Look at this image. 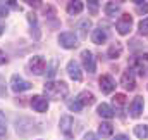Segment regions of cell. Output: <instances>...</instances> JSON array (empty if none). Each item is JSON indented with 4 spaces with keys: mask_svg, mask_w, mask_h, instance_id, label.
<instances>
[{
    "mask_svg": "<svg viewBox=\"0 0 148 140\" xmlns=\"http://www.w3.org/2000/svg\"><path fill=\"white\" fill-rule=\"evenodd\" d=\"M67 107H69L73 112H79V111L83 109V104H81L77 99H74V100H71V102H67Z\"/></svg>",
    "mask_w": 148,
    "mask_h": 140,
    "instance_id": "22",
    "label": "cell"
},
{
    "mask_svg": "<svg viewBox=\"0 0 148 140\" xmlns=\"http://www.w3.org/2000/svg\"><path fill=\"white\" fill-rule=\"evenodd\" d=\"M29 71L33 73V74H41L43 71H45V66H47V61H45V57H41V55H35V57H31L29 59Z\"/></svg>",
    "mask_w": 148,
    "mask_h": 140,
    "instance_id": "3",
    "label": "cell"
},
{
    "mask_svg": "<svg viewBox=\"0 0 148 140\" xmlns=\"http://www.w3.org/2000/svg\"><path fill=\"white\" fill-rule=\"evenodd\" d=\"M98 83H100L98 87H100V90H102L103 94H112V92L115 90V81H114V78L109 76V74H103Z\"/></svg>",
    "mask_w": 148,
    "mask_h": 140,
    "instance_id": "7",
    "label": "cell"
},
{
    "mask_svg": "<svg viewBox=\"0 0 148 140\" xmlns=\"http://www.w3.org/2000/svg\"><path fill=\"white\" fill-rule=\"evenodd\" d=\"M67 73H69V76L73 78L74 81H81V80H83L79 64H77L76 61H69V62H67Z\"/></svg>",
    "mask_w": 148,
    "mask_h": 140,
    "instance_id": "11",
    "label": "cell"
},
{
    "mask_svg": "<svg viewBox=\"0 0 148 140\" xmlns=\"http://www.w3.org/2000/svg\"><path fill=\"white\" fill-rule=\"evenodd\" d=\"M121 83H122V87L126 88V90H134L136 88V81H134V74H133V71H126L124 74H122V78H121Z\"/></svg>",
    "mask_w": 148,
    "mask_h": 140,
    "instance_id": "9",
    "label": "cell"
},
{
    "mask_svg": "<svg viewBox=\"0 0 148 140\" xmlns=\"http://www.w3.org/2000/svg\"><path fill=\"white\" fill-rule=\"evenodd\" d=\"M5 3H7V5H10L12 9H17V3H16V0H5Z\"/></svg>",
    "mask_w": 148,
    "mask_h": 140,
    "instance_id": "32",
    "label": "cell"
},
{
    "mask_svg": "<svg viewBox=\"0 0 148 140\" xmlns=\"http://www.w3.org/2000/svg\"><path fill=\"white\" fill-rule=\"evenodd\" d=\"M81 59H83V66L88 73H95L97 71V64H95V57L90 50H83L81 54Z\"/></svg>",
    "mask_w": 148,
    "mask_h": 140,
    "instance_id": "6",
    "label": "cell"
},
{
    "mask_svg": "<svg viewBox=\"0 0 148 140\" xmlns=\"http://www.w3.org/2000/svg\"><path fill=\"white\" fill-rule=\"evenodd\" d=\"M5 133H7V123H5V116H3V112L0 111V139H2Z\"/></svg>",
    "mask_w": 148,
    "mask_h": 140,
    "instance_id": "23",
    "label": "cell"
},
{
    "mask_svg": "<svg viewBox=\"0 0 148 140\" xmlns=\"http://www.w3.org/2000/svg\"><path fill=\"white\" fill-rule=\"evenodd\" d=\"M55 73H57V61L52 62V66H50V69H48V74H47V76H48V78H53Z\"/></svg>",
    "mask_w": 148,
    "mask_h": 140,
    "instance_id": "27",
    "label": "cell"
},
{
    "mask_svg": "<svg viewBox=\"0 0 148 140\" xmlns=\"http://www.w3.org/2000/svg\"><path fill=\"white\" fill-rule=\"evenodd\" d=\"M98 114H100L102 118H107V119L114 118V111H112V107L109 104H100L98 105Z\"/></svg>",
    "mask_w": 148,
    "mask_h": 140,
    "instance_id": "15",
    "label": "cell"
},
{
    "mask_svg": "<svg viewBox=\"0 0 148 140\" xmlns=\"http://www.w3.org/2000/svg\"><path fill=\"white\" fill-rule=\"evenodd\" d=\"M83 140H100V139H98V137H97L95 133H86V135H84V139H83Z\"/></svg>",
    "mask_w": 148,
    "mask_h": 140,
    "instance_id": "30",
    "label": "cell"
},
{
    "mask_svg": "<svg viewBox=\"0 0 148 140\" xmlns=\"http://www.w3.org/2000/svg\"><path fill=\"white\" fill-rule=\"evenodd\" d=\"M91 26V23H90V19H83L81 23H79V35L81 36H86V31H88V28Z\"/></svg>",
    "mask_w": 148,
    "mask_h": 140,
    "instance_id": "21",
    "label": "cell"
},
{
    "mask_svg": "<svg viewBox=\"0 0 148 140\" xmlns=\"http://www.w3.org/2000/svg\"><path fill=\"white\" fill-rule=\"evenodd\" d=\"M138 12L147 14V12H148V3H140V5H138Z\"/></svg>",
    "mask_w": 148,
    "mask_h": 140,
    "instance_id": "28",
    "label": "cell"
},
{
    "mask_svg": "<svg viewBox=\"0 0 148 140\" xmlns=\"http://www.w3.org/2000/svg\"><path fill=\"white\" fill-rule=\"evenodd\" d=\"M33 85L28 81V80H24L23 76H19V74H14L12 78H10V88L14 90V92H17V94H21V92H26V90H29Z\"/></svg>",
    "mask_w": 148,
    "mask_h": 140,
    "instance_id": "2",
    "label": "cell"
},
{
    "mask_svg": "<svg viewBox=\"0 0 148 140\" xmlns=\"http://www.w3.org/2000/svg\"><path fill=\"white\" fill-rule=\"evenodd\" d=\"M77 100L83 105H91V104H95V95H93L91 92L84 90V92H81V94L77 95Z\"/></svg>",
    "mask_w": 148,
    "mask_h": 140,
    "instance_id": "14",
    "label": "cell"
},
{
    "mask_svg": "<svg viewBox=\"0 0 148 140\" xmlns=\"http://www.w3.org/2000/svg\"><path fill=\"white\" fill-rule=\"evenodd\" d=\"M59 43L64 49H76L77 47V36L74 35V33H69V31L60 33L59 35Z\"/></svg>",
    "mask_w": 148,
    "mask_h": 140,
    "instance_id": "4",
    "label": "cell"
},
{
    "mask_svg": "<svg viewBox=\"0 0 148 140\" xmlns=\"http://www.w3.org/2000/svg\"><path fill=\"white\" fill-rule=\"evenodd\" d=\"M31 107H33L36 112H47V109H48V100H47V97H43V95H35V97H31Z\"/></svg>",
    "mask_w": 148,
    "mask_h": 140,
    "instance_id": "8",
    "label": "cell"
},
{
    "mask_svg": "<svg viewBox=\"0 0 148 140\" xmlns=\"http://www.w3.org/2000/svg\"><path fill=\"white\" fill-rule=\"evenodd\" d=\"M133 2H136V3H141V2H143V0H133Z\"/></svg>",
    "mask_w": 148,
    "mask_h": 140,
    "instance_id": "36",
    "label": "cell"
},
{
    "mask_svg": "<svg viewBox=\"0 0 148 140\" xmlns=\"http://www.w3.org/2000/svg\"><path fill=\"white\" fill-rule=\"evenodd\" d=\"M129 112H131V116L133 118H138L141 112H143V97H136L131 105H129Z\"/></svg>",
    "mask_w": 148,
    "mask_h": 140,
    "instance_id": "12",
    "label": "cell"
},
{
    "mask_svg": "<svg viewBox=\"0 0 148 140\" xmlns=\"http://www.w3.org/2000/svg\"><path fill=\"white\" fill-rule=\"evenodd\" d=\"M43 90H45V94L50 99H55V100L66 99L67 94H69V87L64 81H47L45 87H43Z\"/></svg>",
    "mask_w": 148,
    "mask_h": 140,
    "instance_id": "1",
    "label": "cell"
},
{
    "mask_svg": "<svg viewBox=\"0 0 148 140\" xmlns=\"http://www.w3.org/2000/svg\"><path fill=\"white\" fill-rule=\"evenodd\" d=\"M114 140H129V139H127L126 135H117V137H115Z\"/></svg>",
    "mask_w": 148,
    "mask_h": 140,
    "instance_id": "34",
    "label": "cell"
},
{
    "mask_svg": "<svg viewBox=\"0 0 148 140\" xmlns=\"http://www.w3.org/2000/svg\"><path fill=\"white\" fill-rule=\"evenodd\" d=\"M7 12H9L7 5H5V3H3V5H0V17H5V16H7Z\"/></svg>",
    "mask_w": 148,
    "mask_h": 140,
    "instance_id": "29",
    "label": "cell"
},
{
    "mask_svg": "<svg viewBox=\"0 0 148 140\" xmlns=\"http://www.w3.org/2000/svg\"><path fill=\"white\" fill-rule=\"evenodd\" d=\"M73 126H74V121L71 116H62L60 118V132L67 137L73 135Z\"/></svg>",
    "mask_w": 148,
    "mask_h": 140,
    "instance_id": "10",
    "label": "cell"
},
{
    "mask_svg": "<svg viewBox=\"0 0 148 140\" xmlns=\"http://www.w3.org/2000/svg\"><path fill=\"white\" fill-rule=\"evenodd\" d=\"M98 132H100L102 137H110L112 133H114V126H112L110 123H102L98 126Z\"/></svg>",
    "mask_w": 148,
    "mask_h": 140,
    "instance_id": "19",
    "label": "cell"
},
{
    "mask_svg": "<svg viewBox=\"0 0 148 140\" xmlns=\"http://www.w3.org/2000/svg\"><path fill=\"white\" fill-rule=\"evenodd\" d=\"M24 2H26V3H28V5H31V7H38V5H40V2H41V0H24Z\"/></svg>",
    "mask_w": 148,
    "mask_h": 140,
    "instance_id": "31",
    "label": "cell"
},
{
    "mask_svg": "<svg viewBox=\"0 0 148 140\" xmlns=\"http://www.w3.org/2000/svg\"><path fill=\"white\" fill-rule=\"evenodd\" d=\"M88 9L91 14H97L98 12V0H88Z\"/></svg>",
    "mask_w": 148,
    "mask_h": 140,
    "instance_id": "25",
    "label": "cell"
},
{
    "mask_svg": "<svg viewBox=\"0 0 148 140\" xmlns=\"http://www.w3.org/2000/svg\"><path fill=\"white\" fill-rule=\"evenodd\" d=\"M114 102H115V104H119V105H122L124 102H126V95H124V94H115Z\"/></svg>",
    "mask_w": 148,
    "mask_h": 140,
    "instance_id": "26",
    "label": "cell"
},
{
    "mask_svg": "<svg viewBox=\"0 0 148 140\" xmlns=\"http://www.w3.org/2000/svg\"><path fill=\"white\" fill-rule=\"evenodd\" d=\"M119 5L115 3V2H107L105 3V14L107 16H110V17H115V14H119Z\"/></svg>",
    "mask_w": 148,
    "mask_h": 140,
    "instance_id": "17",
    "label": "cell"
},
{
    "mask_svg": "<svg viewBox=\"0 0 148 140\" xmlns=\"http://www.w3.org/2000/svg\"><path fill=\"white\" fill-rule=\"evenodd\" d=\"M81 10H83V2L73 0V2L67 3V12H69V14H79Z\"/></svg>",
    "mask_w": 148,
    "mask_h": 140,
    "instance_id": "16",
    "label": "cell"
},
{
    "mask_svg": "<svg viewBox=\"0 0 148 140\" xmlns=\"http://www.w3.org/2000/svg\"><path fill=\"white\" fill-rule=\"evenodd\" d=\"M131 26H133V17L129 14H122L121 19L117 21V31L121 35H127L131 31Z\"/></svg>",
    "mask_w": 148,
    "mask_h": 140,
    "instance_id": "5",
    "label": "cell"
},
{
    "mask_svg": "<svg viewBox=\"0 0 148 140\" xmlns=\"http://www.w3.org/2000/svg\"><path fill=\"white\" fill-rule=\"evenodd\" d=\"M121 54H122V45L121 43H115L109 49V57H112V59H117Z\"/></svg>",
    "mask_w": 148,
    "mask_h": 140,
    "instance_id": "20",
    "label": "cell"
},
{
    "mask_svg": "<svg viewBox=\"0 0 148 140\" xmlns=\"http://www.w3.org/2000/svg\"><path fill=\"white\" fill-rule=\"evenodd\" d=\"M134 135L138 139H148V125H138L134 126Z\"/></svg>",
    "mask_w": 148,
    "mask_h": 140,
    "instance_id": "18",
    "label": "cell"
},
{
    "mask_svg": "<svg viewBox=\"0 0 148 140\" xmlns=\"http://www.w3.org/2000/svg\"><path fill=\"white\" fill-rule=\"evenodd\" d=\"M91 40H93V43H97V45L105 43V42H107V33H105V30H102V28L93 30V33H91Z\"/></svg>",
    "mask_w": 148,
    "mask_h": 140,
    "instance_id": "13",
    "label": "cell"
},
{
    "mask_svg": "<svg viewBox=\"0 0 148 140\" xmlns=\"http://www.w3.org/2000/svg\"><path fill=\"white\" fill-rule=\"evenodd\" d=\"M5 62H7V57H5V54L0 50V66H2V64H5Z\"/></svg>",
    "mask_w": 148,
    "mask_h": 140,
    "instance_id": "33",
    "label": "cell"
},
{
    "mask_svg": "<svg viewBox=\"0 0 148 140\" xmlns=\"http://www.w3.org/2000/svg\"><path fill=\"white\" fill-rule=\"evenodd\" d=\"M138 28H140L141 35H148V19H141L140 24H138Z\"/></svg>",
    "mask_w": 148,
    "mask_h": 140,
    "instance_id": "24",
    "label": "cell"
},
{
    "mask_svg": "<svg viewBox=\"0 0 148 140\" xmlns=\"http://www.w3.org/2000/svg\"><path fill=\"white\" fill-rule=\"evenodd\" d=\"M3 30H5V28H3V24H2V23H0V35H2V33H3Z\"/></svg>",
    "mask_w": 148,
    "mask_h": 140,
    "instance_id": "35",
    "label": "cell"
}]
</instances>
